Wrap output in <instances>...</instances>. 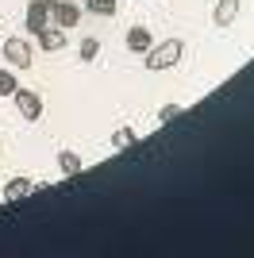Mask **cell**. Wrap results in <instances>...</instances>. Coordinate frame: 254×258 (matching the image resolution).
Instances as JSON below:
<instances>
[{"instance_id":"obj_6","label":"cell","mask_w":254,"mask_h":258,"mask_svg":"<svg viewBox=\"0 0 254 258\" xmlns=\"http://www.w3.org/2000/svg\"><path fill=\"white\" fill-rule=\"evenodd\" d=\"M150 46H154V35H150V27L135 23V27L127 31V50H131V54H147Z\"/></svg>"},{"instance_id":"obj_7","label":"cell","mask_w":254,"mask_h":258,"mask_svg":"<svg viewBox=\"0 0 254 258\" xmlns=\"http://www.w3.org/2000/svg\"><path fill=\"white\" fill-rule=\"evenodd\" d=\"M35 39H39V46H42L46 54H58V50L66 46V31H62V27H50V23H46Z\"/></svg>"},{"instance_id":"obj_13","label":"cell","mask_w":254,"mask_h":258,"mask_svg":"<svg viewBox=\"0 0 254 258\" xmlns=\"http://www.w3.org/2000/svg\"><path fill=\"white\" fill-rule=\"evenodd\" d=\"M20 89V77L12 74V70H0V97H12Z\"/></svg>"},{"instance_id":"obj_11","label":"cell","mask_w":254,"mask_h":258,"mask_svg":"<svg viewBox=\"0 0 254 258\" xmlns=\"http://www.w3.org/2000/svg\"><path fill=\"white\" fill-rule=\"evenodd\" d=\"M135 139H139V135H135V127H127V123H123V127H116V131H112V151H123V147H131Z\"/></svg>"},{"instance_id":"obj_10","label":"cell","mask_w":254,"mask_h":258,"mask_svg":"<svg viewBox=\"0 0 254 258\" xmlns=\"http://www.w3.org/2000/svg\"><path fill=\"white\" fill-rule=\"evenodd\" d=\"M58 166H62L66 177H77V173H81V154H74V151H58Z\"/></svg>"},{"instance_id":"obj_1","label":"cell","mask_w":254,"mask_h":258,"mask_svg":"<svg viewBox=\"0 0 254 258\" xmlns=\"http://www.w3.org/2000/svg\"><path fill=\"white\" fill-rule=\"evenodd\" d=\"M181 39H166V43H158V46H150L147 50V70L150 74H158V70H173V66L181 62Z\"/></svg>"},{"instance_id":"obj_9","label":"cell","mask_w":254,"mask_h":258,"mask_svg":"<svg viewBox=\"0 0 254 258\" xmlns=\"http://www.w3.org/2000/svg\"><path fill=\"white\" fill-rule=\"evenodd\" d=\"M35 185L27 181V177H12L8 185H4V201H20V197H27Z\"/></svg>"},{"instance_id":"obj_14","label":"cell","mask_w":254,"mask_h":258,"mask_svg":"<svg viewBox=\"0 0 254 258\" xmlns=\"http://www.w3.org/2000/svg\"><path fill=\"white\" fill-rule=\"evenodd\" d=\"M100 54V39H81V62H93Z\"/></svg>"},{"instance_id":"obj_3","label":"cell","mask_w":254,"mask_h":258,"mask_svg":"<svg viewBox=\"0 0 254 258\" xmlns=\"http://www.w3.org/2000/svg\"><path fill=\"white\" fill-rule=\"evenodd\" d=\"M12 100H16V108H20V116L27 119V123H35V119H42V97L35 93V89H16L12 93Z\"/></svg>"},{"instance_id":"obj_4","label":"cell","mask_w":254,"mask_h":258,"mask_svg":"<svg viewBox=\"0 0 254 258\" xmlns=\"http://www.w3.org/2000/svg\"><path fill=\"white\" fill-rule=\"evenodd\" d=\"M4 58H8V66H16V70H31V43H23L20 35L4 39Z\"/></svg>"},{"instance_id":"obj_5","label":"cell","mask_w":254,"mask_h":258,"mask_svg":"<svg viewBox=\"0 0 254 258\" xmlns=\"http://www.w3.org/2000/svg\"><path fill=\"white\" fill-rule=\"evenodd\" d=\"M46 23H50V0H31V8H27V31L39 35Z\"/></svg>"},{"instance_id":"obj_2","label":"cell","mask_w":254,"mask_h":258,"mask_svg":"<svg viewBox=\"0 0 254 258\" xmlns=\"http://www.w3.org/2000/svg\"><path fill=\"white\" fill-rule=\"evenodd\" d=\"M50 23L62 27V31L77 27L81 23V4H74V0H50Z\"/></svg>"},{"instance_id":"obj_12","label":"cell","mask_w":254,"mask_h":258,"mask_svg":"<svg viewBox=\"0 0 254 258\" xmlns=\"http://www.w3.org/2000/svg\"><path fill=\"white\" fill-rule=\"evenodd\" d=\"M116 4L119 0H85V12H93V16H116Z\"/></svg>"},{"instance_id":"obj_15","label":"cell","mask_w":254,"mask_h":258,"mask_svg":"<svg viewBox=\"0 0 254 258\" xmlns=\"http://www.w3.org/2000/svg\"><path fill=\"white\" fill-rule=\"evenodd\" d=\"M177 112H181V104H166V108L158 112V119H162V123H169V119L177 116Z\"/></svg>"},{"instance_id":"obj_8","label":"cell","mask_w":254,"mask_h":258,"mask_svg":"<svg viewBox=\"0 0 254 258\" xmlns=\"http://www.w3.org/2000/svg\"><path fill=\"white\" fill-rule=\"evenodd\" d=\"M239 8H243V0H216V12H212L216 27H231L235 16H239Z\"/></svg>"}]
</instances>
